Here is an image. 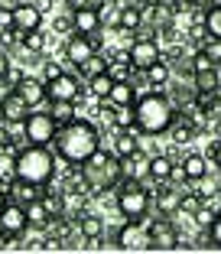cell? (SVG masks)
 Wrapping results in <instances>:
<instances>
[{
    "instance_id": "cell-23",
    "label": "cell",
    "mask_w": 221,
    "mask_h": 254,
    "mask_svg": "<svg viewBox=\"0 0 221 254\" xmlns=\"http://www.w3.org/2000/svg\"><path fill=\"white\" fill-rule=\"evenodd\" d=\"M110 88H114V78H110L108 72H98V75H91V78H88V91L98 98V101H101V98H108Z\"/></svg>"
},
{
    "instance_id": "cell-12",
    "label": "cell",
    "mask_w": 221,
    "mask_h": 254,
    "mask_svg": "<svg viewBox=\"0 0 221 254\" xmlns=\"http://www.w3.org/2000/svg\"><path fill=\"white\" fill-rule=\"evenodd\" d=\"M163 59V53H160V46L153 43V39H137V43L130 46V65L137 68V72H147L153 62H160Z\"/></svg>"
},
{
    "instance_id": "cell-30",
    "label": "cell",
    "mask_w": 221,
    "mask_h": 254,
    "mask_svg": "<svg viewBox=\"0 0 221 254\" xmlns=\"http://www.w3.org/2000/svg\"><path fill=\"white\" fill-rule=\"evenodd\" d=\"M110 124L117 127V130H137V114H133V108H117Z\"/></svg>"
},
{
    "instance_id": "cell-20",
    "label": "cell",
    "mask_w": 221,
    "mask_h": 254,
    "mask_svg": "<svg viewBox=\"0 0 221 254\" xmlns=\"http://www.w3.org/2000/svg\"><path fill=\"white\" fill-rule=\"evenodd\" d=\"M179 163L185 166V176H189V183L205 180L208 170H212V166H208V160H205V157H199V153H185V157L179 160Z\"/></svg>"
},
{
    "instance_id": "cell-48",
    "label": "cell",
    "mask_w": 221,
    "mask_h": 254,
    "mask_svg": "<svg viewBox=\"0 0 221 254\" xmlns=\"http://www.w3.org/2000/svg\"><path fill=\"white\" fill-rule=\"evenodd\" d=\"M0 26H3V30L13 26V10H0Z\"/></svg>"
},
{
    "instance_id": "cell-29",
    "label": "cell",
    "mask_w": 221,
    "mask_h": 254,
    "mask_svg": "<svg viewBox=\"0 0 221 254\" xmlns=\"http://www.w3.org/2000/svg\"><path fill=\"white\" fill-rule=\"evenodd\" d=\"M179 202H182V192H172V189H160V195H156V205H160L163 215L176 212V209H179Z\"/></svg>"
},
{
    "instance_id": "cell-27",
    "label": "cell",
    "mask_w": 221,
    "mask_h": 254,
    "mask_svg": "<svg viewBox=\"0 0 221 254\" xmlns=\"http://www.w3.org/2000/svg\"><path fill=\"white\" fill-rule=\"evenodd\" d=\"M78 232L88 235V238H101V235H104L101 215H78Z\"/></svg>"
},
{
    "instance_id": "cell-42",
    "label": "cell",
    "mask_w": 221,
    "mask_h": 254,
    "mask_svg": "<svg viewBox=\"0 0 221 254\" xmlns=\"http://www.w3.org/2000/svg\"><path fill=\"white\" fill-rule=\"evenodd\" d=\"M192 248H215V241H212V228H202L199 238L192 241Z\"/></svg>"
},
{
    "instance_id": "cell-35",
    "label": "cell",
    "mask_w": 221,
    "mask_h": 254,
    "mask_svg": "<svg viewBox=\"0 0 221 254\" xmlns=\"http://www.w3.org/2000/svg\"><path fill=\"white\" fill-rule=\"evenodd\" d=\"M49 105H52V118L59 121V124L75 121V101H49Z\"/></svg>"
},
{
    "instance_id": "cell-11",
    "label": "cell",
    "mask_w": 221,
    "mask_h": 254,
    "mask_svg": "<svg viewBox=\"0 0 221 254\" xmlns=\"http://www.w3.org/2000/svg\"><path fill=\"white\" fill-rule=\"evenodd\" d=\"M30 111H33V108L26 105V98H23L16 88L10 91V95L0 98V121H3V124H23Z\"/></svg>"
},
{
    "instance_id": "cell-44",
    "label": "cell",
    "mask_w": 221,
    "mask_h": 254,
    "mask_svg": "<svg viewBox=\"0 0 221 254\" xmlns=\"http://www.w3.org/2000/svg\"><path fill=\"white\" fill-rule=\"evenodd\" d=\"M212 241H215V248H221V209H218V215H215V222H212Z\"/></svg>"
},
{
    "instance_id": "cell-17",
    "label": "cell",
    "mask_w": 221,
    "mask_h": 254,
    "mask_svg": "<svg viewBox=\"0 0 221 254\" xmlns=\"http://www.w3.org/2000/svg\"><path fill=\"white\" fill-rule=\"evenodd\" d=\"M72 23H75V33H98L101 30V13L98 10H91V7H78V10H72Z\"/></svg>"
},
{
    "instance_id": "cell-4",
    "label": "cell",
    "mask_w": 221,
    "mask_h": 254,
    "mask_svg": "<svg viewBox=\"0 0 221 254\" xmlns=\"http://www.w3.org/2000/svg\"><path fill=\"white\" fill-rule=\"evenodd\" d=\"M81 173H85V180L91 183L95 192H104V189L120 183V157L117 153H108L104 147H98L95 153L81 163Z\"/></svg>"
},
{
    "instance_id": "cell-50",
    "label": "cell",
    "mask_w": 221,
    "mask_h": 254,
    "mask_svg": "<svg viewBox=\"0 0 221 254\" xmlns=\"http://www.w3.org/2000/svg\"><path fill=\"white\" fill-rule=\"evenodd\" d=\"M23 0H0V10H16Z\"/></svg>"
},
{
    "instance_id": "cell-33",
    "label": "cell",
    "mask_w": 221,
    "mask_h": 254,
    "mask_svg": "<svg viewBox=\"0 0 221 254\" xmlns=\"http://www.w3.org/2000/svg\"><path fill=\"white\" fill-rule=\"evenodd\" d=\"M43 202H46V209L52 212V218H65V192H46Z\"/></svg>"
},
{
    "instance_id": "cell-3",
    "label": "cell",
    "mask_w": 221,
    "mask_h": 254,
    "mask_svg": "<svg viewBox=\"0 0 221 254\" xmlns=\"http://www.w3.org/2000/svg\"><path fill=\"white\" fill-rule=\"evenodd\" d=\"M133 114H137V130L140 134H166L176 121V108L166 95L160 91H150V95L137 98V105H133Z\"/></svg>"
},
{
    "instance_id": "cell-31",
    "label": "cell",
    "mask_w": 221,
    "mask_h": 254,
    "mask_svg": "<svg viewBox=\"0 0 221 254\" xmlns=\"http://www.w3.org/2000/svg\"><path fill=\"white\" fill-rule=\"evenodd\" d=\"M98 13H101V26H120V3L117 0H104V7Z\"/></svg>"
},
{
    "instance_id": "cell-15",
    "label": "cell",
    "mask_w": 221,
    "mask_h": 254,
    "mask_svg": "<svg viewBox=\"0 0 221 254\" xmlns=\"http://www.w3.org/2000/svg\"><path fill=\"white\" fill-rule=\"evenodd\" d=\"M114 248H120V251L147 248V235H140V225H137V222H127L124 228L117 232V238H114Z\"/></svg>"
},
{
    "instance_id": "cell-24",
    "label": "cell",
    "mask_w": 221,
    "mask_h": 254,
    "mask_svg": "<svg viewBox=\"0 0 221 254\" xmlns=\"http://www.w3.org/2000/svg\"><path fill=\"white\" fill-rule=\"evenodd\" d=\"M172 166H176V160L172 157H150V173H153L160 183H169V173H172Z\"/></svg>"
},
{
    "instance_id": "cell-53",
    "label": "cell",
    "mask_w": 221,
    "mask_h": 254,
    "mask_svg": "<svg viewBox=\"0 0 221 254\" xmlns=\"http://www.w3.org/2000/svg\"><path fill=\"white\" fill-rule=\"evenodd\" d=\"M185 3H189V7H208L212 0H185Z\"/></svg>"
},
{
    "instance_id": "cell-41",
    "label": "cell",
    "mask_w": 221,
    "mask_h": 254,
    "mask_svg": "<svg viewBox=\"0 0 221 254\" xmlns=\"http://www.w3.org/2000/svg\"><path fill=\"white\" fill-rule=\"evenodd\" d=\"M169 183H179V186H189V176H185V166H182V163H176V166H172V173H169Z\"/></svg>"
},
{
    "instance_id": "cell-26",
    "label": "cell",
    "mask_w": 221,
    "mask_h": 254,
    "mask_svg": "<svg viewBox=\"0 0 221 254\" xmlns=\"http://www.w3.org/2000/svg\"><path fill=\"white\" fill-rule=\"evenodd\" d=\"M205 30L208 36H218L221 39V0H212L205 10Z\"/></svg>"
},
{
    "instance_id": "cell-16",
    "label": "cell",
    "mask_w": 221,
    "mask_h": 254,
    "mask_svg": "<svg viewBox=\"0 0 221 254\" xmlns=\"http://www.w3.org/2000/svg\"><path fill=\"white\" fill-rule=\"evenodd\" d=\"M16 91L26 98V105H30V108H39L46 101V78H30V75H26V78L16 85Z\"/></svg>"
},
{
    "instance_id": "cell-47",
    "label": "cell",
    "mask_w": 221,
    "mask_h": 254,
    "mask_svg": "<svg viewBox=\"0 0 221 254\" xmlns=\"http://www.w3.org/2000/svg\"><path fill=\"white\" fill-rule=\"evenodd\" d=\"M55 30H59V33H68V30H75L72 13H68V16H59V20H55Z\"/></svg>"
},
{
    "instance_id": "cell-25",
    "label": "cell",
    "mask_w": 221,
    "mask_h": 254,
    "mask_svg": "<svg viewBox=\"0 0 221 254\" xmlns=\"http://www.w3.org/2000/svg\"><path fill=\"white\" fill-rule=\"evenodd\" d=\"M140 23H143V10L140 7H133V3H127V7H120V30H140Z\"/></svg>"
},
{
    "instance_id": "cell-9",
    "label": "cell",
    "mask_w": 221,
    "mask_h": 254,
    "mask_svg": "<svg viewBox=\"0 0 221 254\" xmlns=\"http://www.w3.org/2000/svg\"><path fill=\"white\" fill-rule=\"evenodd\" d=\"M46 98L49 101H78L81 98V82H78V75H55L52 82H46Z\"/></svg>"
},
{
    "instance_id": "cell-40",
    "label": "cell",
    "mask_w": 221,
    "mask_h": 254,
    "mask_svg": "<svg viewBox=\"0 0 221 254\" xmlns=\"http://www.w3.org/2000/svg\"><path fill=\"white\" fill-rule=\"evenodd\" d=\"M0 150H13V153H16V143H13V134H10L7 127H3V121H0Z\"/></svg>"
},
{
    "instance_id": "cell-38",
    "label": "cell",
    "mask_w": 221,
    "mask_h": 254,
    "mask_svg": "<svg viewBox=\"0 0 221 254\" xmlns=\"http://www.w3.org/2000/svg\"><path fill=\"white\" fill-rule=\"evenodd\" d=\"M189 62H192V75H195V72H208V68H218V65L212 62V56L205 53V49H199V53L192 56Z\"/></svg>"
},
{
    "instance_id": "cell-7",
    "label": "cell",
    "mask_w": 221,
    "mask_h": 254,
    "mask_svg": "<svg viewBox=\"0 0 221 254\" xmlns=\"http://www.w3.org/2000/svg\"><path fill=\"white\" fill-rule=\"evenodd\" d=\"M176 245H179L176 225H172L166 215H160V218H156V222L147 228V248H150V251H172Z\"/></svg>"
},
{
    "instance_id": "cell-51",
    "label": "cell",
    "mask_w": 221,
    "mask_h": 254,
    "mask_svg": "<svg viewBox=\"0 0 221 254\" xmlns=\"http://www.w3.org/2000/svg\"><path fill=\"white\" fill-rule=\"evenodd\" d=\"M81 7H91V10H101L104 0H81Z\"/></svg>"
},
{
    "instance_id": "cell-19",
    "label": "cell",
    "mask_w": 221,
    "mask_h": 254,
    "mask_svg": "<svg viewBox=\"0 0 221 254\" xmlns=\"http://www.w3.org/2000/svg\"><path fill=\"white\" fill-rule=\"evenodd\" d=\"M108 101H110V105H117V108H133V105H137V88H133V82H114Z\"/></svg>"
},
{
    "instance_id": "cell-22",
    "label": "cell",
    "mask_w": 221,
    "mask_h": 254,
    "mask_svg": "<svg viewBox=\"0 0 221 254\" xmlns=\"http://www.w3.org/2000/svg\"><path fill=\"white\" fill-rule=\"evenodd\" d=\"M143 75H147L150 88H166V82H169L172 68H169V62H166V56H163V59H160V62H153V65H150Z\"/></svg>"
},
{
    "instance_id": "cell-28",
    "label": "cell",
    "mask_w": 221,
    "mask_h": 254,
    "mask_svg": "<svg viewBox=\"0 0 221 254\" xmlns=\"http://www.w3.org/2000/svg\"><path fill=\"white\" fill-rule=\"evenodd\" d=\"M133 72H137V68H133L130 62H124V59H110L108 62V75L114 78V82H130Z\"/></svg>"
},
{
    "instance_id": "cell-54",
    "label": "cell",
    "mask_w": 221,
    "mask_h": 254,
    "mask_svg": "<svg viewBox=\"0 0 221 254\" xmlns=\"http://www.w3.org/2000/svg\"><path fill=\"white\" fill-rule=\"evenodd\" d=\"M140 3H147V7H156V3H160V0H140Z\"/></svg>"
},
{
    "instance_id": "cell-39",
    "label": "cell",
    "mask_w": 221,
    "mask_h": 254,
    "mask_svg": "<svg viewBox=\"0 0 221 254\" xmlns=\"http://www.w3.org/2000/svg\"><path fill=\"white\" fill-rule=\"evenodd\" d=\"M202 49H205V53L212 56V62H215V65L221 68V39H218V36H208V39H205V46H202Z\"/></svg>"
},
{
    "instance_id": "cell-1",
    "label": "cell",
    "mask_w": 221,
    "mask_h": 254,
    "mask_svg": "<svg viewBox=\"0 0 221 254\" xmlns=\"http://www.w3.org/2000/svg\"><path fill=\"white\" fill-rule=\"evenodd\" d=\"M55 157L62 163H72V166H81L85 160L101 147V134H98V127L91 121H68L55 130Z\"/></svg>"
},
{
    "instance_id": "cell-45",
    "label": "cell",
    "mask_w": 221,
    "mask_h": 254,
    "mask_svg": "<svg viewBox=\"0 0 221 254\" xmlns=\"http://www.w3.org/2000/svg\"><path fill=\"white\" fill-rule=\"evenodd\" d=\"M23 78H26V72H23V68H16V65H10V72H7V82L13 85V88L23 82Z\"/></svg>"
},
{
    "instance_id": "cell-13",
    "label": "cell",
    "mask_w": 221,
    "mask_h": 254,
    "mask_svg": "<svg viewBox=\"0 0 221 254\" xmlns=\"http://www.w3.org/2000/svg\"><path fill=\"white\" fill-rule=\"evenodd\" d=\"M13 26L20 33H33V30H43V10L36 3H26L23 0L20 7L13 10Z\"/></svg>"
},
{
    "instance_id": "cell-21",
    "label": "cell",
    "mask_w": 221,
    "mask_h": 254,
    "mask_svg": "<svg viewBox=\"0 0 221 254\" xmlns=\"http://www.w3.org/2000/svg\"><path fill=\"white\" fill-rule=\"evenodd\" d=\"M140 130H120L117 137H114V153L117 157H130V153H137L140 150Z\"/></svg>"
},
{
    "instance_id": "cell-36",
    "label": "cell",
    "mask_w": 221,
    "mask_h": 254,
    "mask_svg": "<svg viewBox=\"0 0 221 254\" xmlns=\"http://www.w3.org/2000/svg\"><path fill=\"white\" fill-rule=\"evenodd\" d=\"M108 62H110V59H104V56L95 53L88 62H81V65H78V72L85 75V78H91V75H98V72H108Z\"/></svg>"
},
{
    "instance_id": "cell-2",
    "label": "cell",
    "mask_w": 221,
    "mask_h": 254,
    "mask_svg": "<svg viewBox=\"0 0 221 254\" xmlns=\"http://www.w3.org/2000/svg\"><path fill=\"white\" fill-rule=\"evenodd\" d=\"M13 176L33 186H49L55 176V157L49 143H26L13 153Z\"/></svg>"
},
{
    "instance_id": "cell-14",
    "label": "cell",
    "mask_w": 221,
    "mask_h": 254,
    "mask_svg": "<svg viewBox=\"0 0 221 254\" xmlns=\"http://www.w3.org/2000/svg\"><path fill=\"white\" fill-rule=\"evenodd\" d=\"M150 176V157H143V150L120 157V180H147Z\"/></svg>"
},
{
    "instance_id": "cell-5",
    "label": "cell",
    "mask_w": 221,
    "mask_h": 254,
    "mask_svg": "<svg viewBox=\"0 0 221 254\" xmlns=\"http://www.w3.org/2000/svg\"><path fill=\"white\" fill-rule=\"evenodd\" d=\"M117 212L127 218V222H137L143 225L150 212V192L140 180H120L117 186Z\"/></svg>"
},
{
    "instance_id": "cell-32",
    "label": "cell",
    "mask_w": 221,
    "mask_h": 254,
    "mask_svg": "<svg viewBox=\"0 0 221 254\" xmlns=\"http://www.w3.org/2000/svg\"><path fill=\"white\" fill-rule=\"evenodd\" d=\"M20 46H23V49H26V53H30V56H39V53H43V49H46V36H43V33H39V30H33V33H23Z\"/></svg>"
},
{
    "instance_id": "cell-49",
    "label": "cell",
    "mask_w": 221,
    "mask_h": 254,
    "mask_svg": "<svg viewBox=\"0 0 221 254\" xmlns=\"http://www.w3.org/2000/svg\"><path fill=\"white\" fill-rule=\"evenodd\" d=\"M212 160H215V166H218V170H221V140H218V143H215V147H212Z\"/></svg>"
},
{
    "instance_id": "cell-8",
    "label": "cell",
    "mask_w": 221,
    "mask_h": 254,
    "mask_svg": "<svg viewBox=\"0 0 221 254\" xmlns=\"http://www.w3.org/2000/svg\"><path fill=\"white\" fill-rule=\"evenodd\" d=\"M98 46H101L98 33H91V36H88V33H72V36H68V43H65V59L78 68L81 62H88L91 56L98 53Z\"/></svg>"
},
{
    "instance_id": "cell-10",
    "label": "cell",
    "mask_w": 221,
    "mask_h": 254,
    "mask_svg": "<svg viewBox=\"0 0 221 254\" xmlns=\"http://www.w3.org/2000/svg\"><path fill=\"white\" fill-rule=\"evenodd\" d=\"M0 228L7 235H16L20 238L26 228H30V218H26V205L16 199H10L7 205H3V212H0Z\"/></svg>"
},
{
    "instance_id": "cell-43",
    "label": "cell",
    "mask_w": 221,
    "mask_h": 254,
    "mask_svg": "<svg viewBox=\"0 0 221 254\" xmlns=\"http://www.w3.org/2000/svg\"><path fill=\"white\" fill-rule=\"evenodd\" d=\"M62 72H65V68H62V62H46L43 78H46V82H52V78H55V75H62Z\"/></svg>"
},
{
    "instance_id": "cell-6",
    "label": "cell",
    "mask_w": 221,
    "mask_h": 254,
    "mask_svg": "<svg viewBox=\"0 0 221 254\" xmlns=\"http://www.w3.org/2000/svg\"><path fill=\"white\" fill-rule=\"evenodd\" d=\"M59 121L52 118V111H36L33 108L23 121V140L26 143H52L55 140V130H59Z\"/></svg>"
},
{
    "instance_id": "cell-46",
    "label": "cell",
    "mask_w": 221,
    "mask_h": 254,
    "mask_svg": "<svg viewBox=\"0 0 221 254\" xmlns=\"http://www.w3.org/2000/svg\"><path fill=\"white\" fill-rule=\"evenodd\" d=\"M10 65H13V62H10V53H7V49H0V78H7Z\"/></svg>"
},
{
    "instance_id": "cell-37",
    "label": "cell",
    "mask_w": 221,
    "mask_h": 254,
    "mask_svg": "<svg viewBox=\"0 0 221 254\" xmlns=\"http://www.w3.org/2000/svg\"><path fill=\"white\" fill-rule=\"evenodd\" d=\"M202 205V195L199 192H182V202H179V212L182 215H195Z\"/></svg>"
},
{
    "instance_id": "cell-18",
    "label": "cell",
    "mask_w": 221,
    "mask_h": 254,
    "mask_svg": "<svg viewBox=\"0 0 221 254\" xmlns=\"http://www.w3.org/2000/svg\"><path fill=\"white\" fill-rule=\"evenodd\" d=\"M26 218H30V228H39V232H46L52 225V212L46 209L43 195H36L33 202H26Z\"/></svg>"
},
{
    "instance_id": "cell-34",
    "label": "cell",
    "mask_w": 221,
    "mask_h": 254,
    "mask_svg": "<svg viewBox=\"0 0 221 254\" xmlns=\"http://www.w3.org/2000/svg\"><path fill=\"white\" fill-rule=\"evenodd\" d=\"M195 91H215L218 88V68H208V72H195Z\"/></svg>"
},
{
    "instance_id": "cell-52",
    "label": "cell",
    "mask_w": 221,
    "mask_h": 254,
    "mask_svg": "<svg viewBox=\"0 0 221 254\" xmlns=\"http://www.w3.org/2000/svg\"><path fill=\"white\" fill-rule=\"evenodd\" d=\"M7 202H10V192H7V186H0V212H3Z\"/></svg>"
}]
</instances>
